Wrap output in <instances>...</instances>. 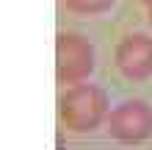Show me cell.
Listing matches in <instances>:
<instances>
[{
  "label": "cell",
  "mask_w": 152,
  "mask_h": 150,
  "mask_svg": "<svg viewBox=\"0 0 152 150\" xmlns=\"http://www.w3.org/2000/svg\"><path fill=\"white\" fill-rule=\"evenodd\" d=\"M108 95L94 83H75L58 98V120L66 131L91 134L108 120Z\"/></svg>",
  "instance_id": "obj_1"
},
{
  "label": "cell",
  "mask_w": 152,
  "mask_h": 150,
  "mask_svg": "<svg viewBox=\"0 0 152 150\" xmlns=\"http://www.w3.org/2000/svg\"><path fill=\"white\" fill-rule=\"evenodd\" d=\"M94 72V47L80 33L56 36V78L58 83H83Z\"/></svg>",
  "instance_id": "obj_2"
},
{
  "label": "cell",
  "mask_w": 152,
  "mask_h": 150,
  "mask_svg": "<svg viewBox=\"0 0 152 150\" xmlns=\"http://www.w3.org/2000/svg\"><path fill=\"white\" fill-rule=\"evenodd\" d=\"M105 131L119 142H144L152 136V109L144 100H124L108 114Z\"/></svg>",
  "instance_id": "obj_3"
},
{
  "label": "cell",
  "mask_w": 152,
  "mask_h": 150,
  "mask_svg": "<svg viewBox=\"0 0 152 150\" xmlns=\"http://www.w3.org/2000/svg\"><path fill=\"white\" fill-rule=\"evenodd\" d=\"M116 67L127 81H147L152 75V36L130 33L116 45Z\"/></svg>",
  "instance_id": "obj_4"
},
{
  "label": "cell",
  "mask_w": 152,
  "mask_h": 150,
  "mask_svg": "<svg viewBox=\"0 0 152 150\" xmlns=\"http://www.w3.org/2000/svg\"><path fill=\"white\" fill-rule=\"evenodd\" d=\"M75 14H102L113 6V0H61Z\"/></svg>",
  "instance_id": "obj_5"
},
{
  "label": "cell",
  "mask_w": 152,
  "mask_h": 150,
  "mask_svg": "<svg viewBox=\"0 0 152 150\" xmlns=\"http://www.w3.org/2000/svg\"><path fill=\"white\" fill-rule=\"evenodd\" d=\"M141 3H144V6H149V8H152V0H141Z\"/></svg>",
  "instance_id": "obj_6"
},
{
  "label": "cell",
  "mask_w": 152,
  "mask_h": 150,
  "mask_svg": "<svg viewBox=\"0 0 152 150\" xmlns=\"http://www.w3.org/2000/svg\"><path fill=\"white\" fill-rule=\"evenodd\" d=\"M149 25H152V8H149Z\"/></svg>",
  "instance_id": "obj_7"
}]
</instances>
